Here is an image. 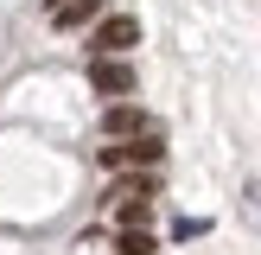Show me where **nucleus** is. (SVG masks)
<instances>
[{
    "label": "nucleus",
    "instance_id": "1",
    "mask_svg": "<svg viewBox=\"0 0 261 255\" xmlns=\"http://www.w3.org/2000/svg\"><path fill=\"white\" fill-rule=\"evenodd\" d=\"M140 45V19L134 13H102L89 26V58H127Z\"/></svg>",
    "mask_w": 261,
    "mask_h": 255
},
{
    "label": "nucleus",
    "instance_id": "2",
    "mask_svg": "<svg viewBox=\"0 0 261 255\" xmlns=\"http://www.w3.org/2000/svg\"><path fill=\"white\" fill-rule=\"evenodd\" d=\"M109 172H153V166L166 160V147H160V134H134V140H115V147H102L96 153Z\"/></svg>",
    "mask_w": 261,
    "mask_h": 255
},
{
    "label": "nucleus",
    "instance_id": "3",
    "mask_svg": "<svg viewBox=\"0 0 261 255\" xmlns=\"http://www.w3.org/2000/svg\"><path fill=\"white\" fill-rule=\"evenodd\" d=\"M102 134L109 140H134V134H160V121L147 109H134V102H109L102 109Z\"/></svg>",
    "mask_w": 261,
    "mask_h": 255
},
{
    "label": "nucleus",
    "instance_id": "4",
    "mask_svg": "<svg viewBox=\"0 0 261 255\" xmlns=\"http://www.w3.org/2000/svg\"><path fill=\"white\" fill-rule=\"evenodd\" d=\"M89 89L96 96H134V64L127 58H89Z\"/></svg>",
    "mask_w": 261,
    "mask_h": 255
},
{
    "label": "nucleus",
    "instance_id": "5",
    "mask_svg": "<svg viewBox=\"0 0 261 255\" xmlns=\"http://www.w3.org/2000/svg\"><path fill=\"white\" fill-rule=\"evenodd\" d=\"M102 19V0H58L51 7V26L58 32H76V26H96Z\"/></svg>",
    "mask_w": 261,
    "mask_h": 255
},
{
    "label": "nucleus",
    "instance_id": "6",
    "mask_svg": "<svg viewBox=\"0 0 261 255\" xmlns=\"http://www.w3.org/2000/svg\"><path fill=\"white\" fill-rule=\"evenodd\" d=\"M153 191H160L153 172H121V178L109 185V204H121V198H153Z\"/></svg>",
    "mask_w": 261,
    "mask_h": 255
},
{
    "label": "nucleus",
    "instance_id": "7",
    "mask_svg": "<svg viewBox=\"0 0 261 255\" xmlns=\"http://www.w3.org/2000/svg\"><path fill=\"white\" fill-rule=\"evenodd\" d=\"M147 217H153V198H121L115 204V223L121 230H147Z\"/></svg>",
    "mask_w": 261,
    "mask_h": 255
},
{
    "label": "nucleus",
    "instance_id": "8",
    "mask_svg": "<svg viewBox=\"0 0 261 255\" xmlns=\"http://www.w3.org/2000/svg\"><path fill=\"white\" fill-rule=\"evenodd\" d=\"M153 230H115V255H153Z\"/></svg>",
    "mask_w": 261,
    "mask_h": 255
},
{
    "label": "nucleus",
    "instance_id": "9",
    "mask_svg": "<svg viewBox=\"0 0 261 255\" xmlns=\"http://www.w3.org/2000/svg\"><path fill=\"white\" fill-rule=\"evenodd\" d=\"M204 230H211L204 217H178V223H172V236H178V242H191V236H204Z\"/></svg>",
    "mask_w": 261,
    "mask_h": 255
},
{
    "label": "nucleus",
    "instance_id": "10",
    "mask_svg": "<svg viewBox=\"0 0 261 255\" xmlns=\"http://www.w3.org/2000/svg\"><path fill=\"white\" fill-rule=\"evenodd\" d=\"M51 7H58V0H51Z\"/></svg>",
    "mask_w": 261,
    "mask_h": 255
}]
</instances>
